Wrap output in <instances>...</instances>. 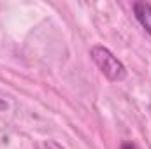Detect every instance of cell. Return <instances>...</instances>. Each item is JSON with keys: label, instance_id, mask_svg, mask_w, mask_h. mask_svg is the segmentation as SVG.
I'll list each match as a JSON object with an SVG mask.
<instances>
[{"label": "cell", "instance_id": "cell-2", "mask_svg": "<svg viewBox=\"0 0 151 149\" xmlns=\"http://www.w3.org/2000/svg\"><path fill=\"white\" fill-rule=\"evenodd\" d=\"M134 14H135V19L141 23V27L151 35V4L135 2L134 4Z\"/></svg>", "mask_w": 151, "mask_h": 149}, {"label": "cell", "instance_id": "cell-1", "mask_svg": "<svg viewBox=\"0 0 151 149\" xmlns=\"http://www.w3.org/2000/svg\"><path fill=\"white\" fill-rule=\"evenodd\" d=\"M90 54H91L93 63L99 67V70L106 75L109 81L119 82V81H123L127 77L125 65L114 56L107 47H104V46H93L91 51H90Z\"/></svg>", "mask_w": 151, "mask_h": 149}, {"label": "cell", "instance_id": "cell-3", "mask_svg": "<svg viewBox=\"0 0 151 149\" xmlns=\"http://www.w3.org/2000/svg\"><path fill=\"white\" fill-rule=\"evenodd\" d=\"M121 149H135V148H134V146H132L130 142H125V144L121 146Z\"/></svg>", "mask_w": 151, "mask_h": 149}, {"label": "cell", "instance_id": "cell-4", "mask_svg": "<svg viewBox=\"0 0 151 149\" xmlns=\"http://www.w3.org/2000/svg\"><path fill=\"white\" fill-rule=\"evenodd\" d=\"M7 107V104H4V102H0V109H5Z\"/></svg>", "mask_w": 151, "mask_h": 149}]
</instances>
